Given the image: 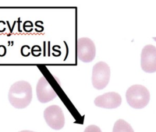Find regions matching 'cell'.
<instances>
[{
  "mask_svg": "<svg viewBox=\"0 0 156 132\" xmlns=\"http://www.w3.org/2000/svg\"><path fill=\"white\" fill-rule=\"evenodd\" d=\"M9 100L15 108L21 109L27 107L32 99V89L30 84L26 81L16 82L10 88Z\"/></svg>",
  "mask_w": 156,
  "mask_h": 132,
  "instance_id": "cell-1",
  "label": "cell"
},
{
  "mask_svg": "<svg viewBox=\"0 0 156 132\" xmlns=\"http://www.w3.org/2000/svg\"><path fill=\"white\" fill-rule=\"evenodd\" d=\"M126 99L132 108L141 109L149 103L150 93L145 86L141 85H133L127 89L126 92Z\"/></svg>",
  "mask_w": 156,
  "mask_h": 132,
  "instance_id": "cell-2",
  "label": "cell"
},
{
  "mask_svg": "<svg viewBox=\"0 0 156 132\" xmlns=\"http://www.w3.org/2000/svg\"><path fill=\"white\" fill-rule=\"evenodd\" d=\"M110 77L109 66L104 61L96 63L92 69L91 82L93 87L97 89H102L108 85Z\"/></svg>",
  "mask_w": 156,
  "mask_h": 132,
  "instance_id": "cell-3",
  "label": "cell"
},
{
  "mask_svg": "<svg viewBox=\"0 0 156 132\" xmlns=\"http://www.w3.org/2000/svg\"><path fill=\"white\" fill-rule=\"evenodd\" d=\"M43 116L46 123L51 128L58 130L64 127V114L59 106L53 105L47 107L44 111Z\"/></svg>",
  "mask_w": 156,
  "mask_h": 132,
  "instance_id": "cell-4",
  "label": "cell"
},
{
  "mask_svg": "<svg viewBox=\"0 0 156 132\" xmlns=\"http://www.w3.org/2000/svg\"><path fill=\"white\" fill-rule=\"evenodd\" d=\"M77 55L82 62L92 61L96 56V47L93 41L87 37L79 38L77 41Z\"/></svg>",
  "mask_w": 156,
  "mask_h": 132,
  "instance_id": "cell-5",
  "label": "cell"
},
{
  "mask_svg": "<svg viewBox=\"0 0 156 132\" xmlns=\"http://www.w3.org/2000/svg\"><path fill=\"white\" fill-rule=\"evenodd\" d=\"M141 67L147 73L156 72V47L152 44L146 45L141 53Z\"/></svg>",
  "mask_w": 156,
  "mask_h": 132,
  "instance_id": "cell-6",
  "label": "cell"
},
{
  "mask_svg": "<svg viewBox=\"0 0 156 132\" xmlns=\"http://www.w3.org/2000/svg\"><path fill=\"white\" fill-rule=\"evenodd\" d=\"M36 93L41 103H47L57 97V93L44 77H41L36 86Z\"/></svg>",
  "mask_w": 156,
  "mask_h": 132,
  "instance_id": "cell-7",
  "label": "cell"
},
{
  "mask_svg": "<svg viewBox=\"0 0 156 132\" xmlns=\"http://www.w3.org/2000/svg\"><path fill=\"white\" fill-rule=\"evenodd\" d=\"M122 102L121 96L115 92H106L99 96L94 99L96 106L107 109H114L119 107Z\"/></svg>",
  "mask_w": 156,
  "mask_h": 132,
  "instance_id": "cell-8",
  "label": "cell"
},
{
  "mask_svg": "<svg viewBox=\"0 0 156 132\" xmlns=\"http://www.w3.org/2000/svg\"><path fill=\"white\" fill-rule=\"evenodd\" d=\"M112 132H134L131 125L123 119H118L114 124Z\"/></svg>",
  "mask_w": 156,
  "mask_h": 132,
  "instance_id": "cell-9",
  "label": "cell"
},
{
  "mask_svg": "<svg viewBox=\"0 0 156 132\" xmlns=\"http://www.w3.org/2000/svg\"><path fill=\"white\" fill-rule=\"evenodd\" d=\"M83 132H102L100 128L94 125H91L87 127Z\"/></svg>",
  "mask_w": 156,
  "mask_h": 132,
  "instance_id": "cell-10",
  "label": "cell"
},
{
  "mask_svg": "<svg viewBox=\"0 0 156 132\" xmlns=\"http://www.w3.org/2000/svg\"><path fill=\"white\" fill-rule=\"evenodd\" d=\"M6 54V48L4 46H0V57H3Z\"/></svg>",
  "mask_w": 156,
  "mask_h": 132,
  "instance_id": "cell-11",
  "label": "cell"
},
{
  "mask_svg": "<svg viewBox=\"0 0 156 132\" xmlns=\"http://www.w3.org/2000/svg\"><path fill=\"white\" fill-rule=\"evenodd\" d=\"M20 132H35V131H30V130H23V131H21Z\"/></svg>",
  "mask_w": 156,
  "mask_h": 132,
  "instance_id": "cell-12",
  "label": "cell"
}]
</instances>
